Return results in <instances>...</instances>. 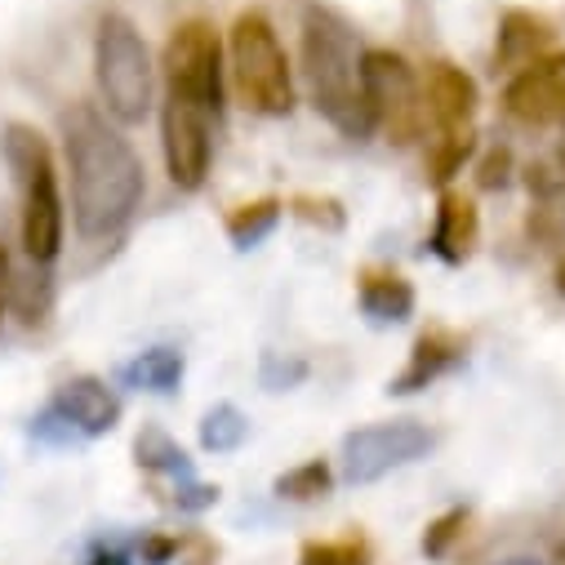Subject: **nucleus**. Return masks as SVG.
Listing matches in <instances>:
<instances>
[{"label":"nucleus","mask_w":565,"mask_h":565,"mask_svg":"<svg viewBox=\"0 0 565 565\" xmlns=\"http://www.w3.org/2000/svg\"><path fill=\"white\" fill-rule=\"evenodd\" d=\"M472 152H477V138H472V129H441L433 143H428V179L446 192L450 188V179L455 174H463V166L472 161Z\"/></svg>","instance_id":"obj_21"},{"label":"nucleus","mask_w":565,"mask_h":565,"mask_svg":"<svg viewBox=\"0 0 565 565\" xmlns=\"http://www.w3.org/2000/svg\"><path fill=\"white\" fill-rule=\"evenodd\" d=\"M308 379V361L303 356H295V352H263V361H258V383L267 387V392H290V387H299Z\"/></svg>","instance_id":"obj_26"},{"label":"nucleus","mask_w":565,"mask_h":565,"mask_svg":"<svg viewBox=\"0 0 565 565\" xmlns=\"http://www.w3.org/2000/svg\"><path fill=\"white\" fill-rule=\"evenodd\" d=\"M361 63H365V50L352 23L326 6H312L303 14V76L312 89V107L343 138H370L379 129L374 107L365 98Z\"/></svg>","instance_id":"obj_2"},{"label":"nucleus","mask_w":565,"mask_h":565,"mask_svg":"<svg viewBox=\"0 0 565 565\" xmlns=\"http://www.w3.org/2000/svg\"><path fill=\"white\" fill-rule=\"evenodd\" d=\"M188 374V361L179 348H148L138 352L125 370H120V383L138 387V392H157V396H174L179 383Z\"/></svg>","instance_id":"obj_17"},{"label":"nucleus","mask_w":565,"mask_h":565,"mask_svg":"<svg viewBox=\"0 0 565 565\" xmlns=\"http://www.w3.org/2000/svg\"><path fill=\"white\" fill-rule=\"evenodd\" d=\"M494 565H543V561H534V556H508V561H494Z\"/></svg>","instance_id":"obj_37"},{"label":"nucleus","mask_w":565,"mask_h":565,"mask_svg":"<svg viewBox=\"0 0 565 565\" xmlns=\"http://www.w3.org/2000/svg\"><path fill=\"white\" fill-rule=\"evenodd\" d=\"M556 565H565V543H561V552H556Z\"/></svg>","instance_id":"obj_38"},{"label":"nucleus","mask_w":565,"mask_h":565,"mask_svg":"<svg viewBox=\"0 0 565 565\" xmlns=\"http://www.w3.org/2000/svg\"><path fill=\"white\" fill-rule=\"evenodd\" d=\"M94 81H98V98H103L111 120H120V125L148 120L157 72H152L148 41H143V32L134 28V19H125V14H103L98 19V32H94Z\"/></svg>","instance_id":"obj_4"},{"label":"nucleus","mask_w":565,"mask_h":565,"mask_svg":"<svg viewBox=\"0 0 565 565\" xmlns=\"http://www.w3.org/2000/svg\"><path fill=\"white\" fill-rule=\"evenodd\" d=\"M295 218L321 227V232H343L348 227V210L334 201V196H312V192H299L290 205H286Z\"/></svg>","instance_id":"obj_28"},{"label":"nucleus","mask_w":565,"mask_h":565,"mask_svg":"<svg viewBox=\"0 0 565 565\" xmlns=\"http://www.w3.org/2000/svg\"><path fill=\"white\" fill-rule=\"evenodd\" d=\"M280 214H286V201H276V196L245 201V205H236V210L227 214V241H232L236 249H254V245H263V241L276 232Z\"/></svg>","instance_id":"obj_20"},{"label":"nucleus","mask_w":565,"mask_h":565,"mask_svg":"<svg viewBox=\"0 0 565 565\" xmlns=\"http://www.w3.org/2000/svg\"><path fill=\"white\" fill-rule=\"evenodd\" d=\"M468 521H472V512H468V508H450V512H441L428 530H423V556H433V561L450 556V547L463 539Z\"/></svg>","instance_id":"obj_27"},{"label":"nucleus","mask_w":565,"mask_h":565,"mask_svg":"<svg viewBox=\"0 0 565 565\" xmlns=\"http://www.w3.org/2000/svg\"><path fill=\"white\" fill-rule=\"evenodd\" d=\"M218 503V486H205V481H183L174 490V508L179 512H205Z\"/></svg>","instance_id":"obj_32"},{"label":"nucleus","mask_w":565,"mask_h":565,"mask_svg":"<svg viewBox=\"0 0 565 565\" xmlns=\"http://www.w3.org/2000/svg\"><path fill=\"white\" fill-rule=\"evenodd\" d=\"M0 152L6 166L19 183L23 196V254L32 263H54L63 249V227H67V210H63V192H58V170H54V152L45 143V134L14 120L0 134Z\"/></svg>","instance_id":"obj_3"},{"label":"nucleus","mask_w":565,"mask_h":565,"mask_svg":"<svg viewBox=\"0 0 565 565\" xmlns=\"http://www.w3.org/2000/svg\"><path fill=\"white\" fill-rule=\"evenodd\" d=\"M525 188L534 201H552V196H565V148L539 166L525 170Z\"/></svg>","instance_id":"obj_29"},{"label":"nucleus","mask_w":565,"mask_h":565,"mask_svg":"<svg viewBox=\"0 0 565 565\" xmlns=\"http://www.w3.org/2000/svg\"><path fill=\"white\" fill-rule=\"evenodd\" d=\"M50 405L72 423L76 437H107L120 423V396L94 374H76L67 383H58Z\"/></svg>","instance_id":"obj_12"},{"label":"nucleus","mask_w":565,"mask_h":565,"mask_svg":"<svg viewBox=\"0 0 565 565\" xmlns=\"http://www.w3.org/2000/svg\"><path fill=\"white\" fill-rule=\"evenodd\" d=\"M174 561H179V565H214V561H218V543H214L210 534H201V530H188V534H179Z\"/></svg>","instance_id":"obj_31"},{"label":"nucleus","mask_w":565,"mask_h":565,"mask_svg":"<svg viewBox=\"0 0 565 565\" xmlns=\"http://www.w3.org/2000/svg\"><path fill=\"white\" fill-rule=\"evenodd\" d=\"M477 241H481V214H477V205H472L468 196H459V192H441L428 249H433L441 263L459 267V263L472 258Z\"/></svg>","instance_id":"obj_15"},{"label":"nucleus","mask_w":565,"mask_h":565,"mask_svg":"<svg viewBox=\"0 0 565 565\" xmlns=\"http://www.w3.org/2000/svg\"><path fill=\"white\" fill-rule=\"evenodd\" d=\"M10 271H14V263H10L6 245H0V321H6V308H10Z\"/></svg>","instance_id":"obj_34"},{"label":"nucleus","mask_w":565,"mask_h":565,"mask_svg":"<svg viewBox=\"0 0 565 565\" xmlns=\"http://www.w3.org/2000/svg\"><path fill=\"white\" fill-rule=\"evenodd\" d=\"M299 565H374V547L365 534H339V539H308L299 547Z\"/></svg>","instance_id":"obj_23"},{"label":"nucleus","mask_w":565,"mask_h":565,"mask_svg":"<svg viewBox=\"0 0 565 565\" xmlns=\"http://www.w3.org/2000/svg\"><path fill=\"white\" fill-rule=\"evenodd\" d=\"M552 41H556V32L547 19H539L530 10H508L499 23V36H494V72H508V76L525 72L530 63L552 54Z\"/></svg>","instance_id":"obj_13"},{"label":"nucleus","mask_w":565,"mask_h":565,"mask_svg":"<svg viewBox=\"0 0 565 565\" xmlns=\"http://www.w3.org/2000/svg\"><path fill=\"white\" fill-rule=\"evenodd\" d=\"M556 295L565 299V258H556Z\"/></svg>","instance_id":"obj_36"},{"label":"nucleus","mask_w":565,"mask_h":565,"mask_svg":"<svg viewBox=\"0 0 565 565\" xmlns=\"http://www.w3.org/2000/svg\"><path fill=\"white\" fill-rule=\"evenodd\" d=\"M134 463L143 468V472H157V477H174L179 486H183V481H196V477H192V459L183 455V446H179L170 433L152 428V423L134 437Z\"/></svg>","instance_id":"obj_19"},{"label":"nucleus","mask_w":565,"mask_h":565,"mask_svg":"<svg viewBox=\"0 0 565 565\" xmlns=\"http://www.w3.org/2000/svg\"><path fill=\"white\" fill-rule=\"evenodd\" d=\"M437 446V437L418 418H387L370 423L343 437V481L348 486H374L396 468L418 463Z\"/></svg>","instance_id":"obj_7"},{"label":"nucleus","mask_w":565,"mask_h":565,"mask_svg":"<svg viewBox=\"0 0 565 565\" xmlns=\"http://www.w3.org/2000/svg\"><path fill=\"white\" fill-rule=\"evenodd\" d=\"M85 565H134V556H129L125 547H98Z\"/></svg>","instance_id":"obj_35"},{"label":"nucleus","mask_w":565,"mask_h":565,"mask_svg":"<svg viewBox=\"0 0 565 565\" xmlns=\"http://www.w3.org/2000/svg\"><path fill=\"white\" fill-rule=\"evenodd\" d=\"M179 552V534H143L138 539V561L143 565H170Z\"/></svg>","instance_id":"obj_33"},{"label":"nucleus","mask_w":565,"mask_h":565,"mask_svg":"<svg viewBox=\"0 0 565 565\" xmlns=\"http://www.w3.org/2000/svg\"><path fill=\"white\" fill-rule=\"evenodd\" d=\"M214 111L192 103V98H179V94H166V107H161V148H166V170H170V183L179 192H196L205 188V174H210V157H214Z\"/></svg>","instance_id":"obj_9"},{"label":"nucleus","mask_w":565,"mask_h":565,"mask_svg":"<svg viewBox=\"0 0 565 565\" xmlns=\"http://www.w3.org/2000/svg\"><path fill=\"white\" fill-rule=\"evenodd\" d=\"M477 183H481V192H503L512 183V152L508 148H490L481 157V166H477Z\"/></svg>","instance_id":"obj_30"},{"label":"nucleus","mask_w":565,"mask_h":565,"mask_svg":"<svg viewBox=\"0 0 565 565\" xmlns=\"http://www.w3.org/2000/svg\"><path fill=\"white\" fill-rule=\"evenodd\" d=\"M459 361H463V339L450 334V330H428V334H423V339L409 348V361H405V370L387 383V392H392V396H414V392H423L428 383H437L441 374H450Z\"/></svg>","instance_id":"obj_14"},{"label":"nucleus","mask_w":565,"mask_h":565,"mask_svg":"<svg viewBox=\"0 0 565 565\" xmlns=\"http://www.w3.org/2000/svg\"><path fill=\"white\" fill-rule=\"evenodd\" d=\"M245 437H249V418H245L232 401L205 409V418H201V450H210V455H232V450L245 446Z\"/></svg>","instance_id":"obj_22"},{"label":"nucleus","mask_w":565,"mask_h":565,"mask_svg":"<svg viewBox=\"0 0 565 565\" xmlns=\"http://www.w3.org/2000/svg\"><path fill=\"white\" fill-rule=\"evenodd\" d=\"M356 303L374 326H401L414 317V286L401 271L387 267H370L361 271V286H356Z\"/></svg>","instance_id":"obj_16"},{"label":"nucleus","mask_w":565,"mask_h":565,"mask_svg":"<svg viewBox=\"0 0 565 565\" xmlns=\"http://www.w3.org/2000/svg\"><path fill=\"white\" fill-rule=\"evenodd\" d=\"M166 94L192 98L201 107H210L214 116L223 111V41L214 32V23L205 19H188L174 28V36L166 41Z\"/></svg>","instance_id":"obj_8"},{"label":"nucleus","mask_w":565,"mask_h":565,"mask_svg":"<svg viewBox=\"0 0 565 565\" xmlns=\"http://www.w3.org/2000/svg\"><path fill=\"white\" fill-rule=\"evenodd\" d=\"M503 111L530 129H565V54H547L516 72L503 89Z\"/></svg>","instance_id":"obj_10"},{"label":"nucleus","mask_w":565,"mask_h":565,"mask_svg":"<svg viewBox=\"0 0 565 565\" xmlns=\"http://www.w3.org/2000/svg\"><path fill=\"white\" fill-rule=\"evenodd\" d=\"M10 308L19 312L23 326H41L54 308V276L45 263H23L10 271Z\"/></svg>","instance_id":"obj_18"},{"label":"nucleus","mask_w":565,"mask_h":565,"mask_svg":"<svg viewBox=\"0 0 565 565\" xmlns=\"http://www.w3.org/2000/svg\"><path fill=\"white\" fill-rule=\"evenodd\" d=\"M361 72L379 129L396 148H414L428 134V103H423V81L414 76V67L392 50H365Z\"/></svg>","instance_id":"obj_6"},{"label":"nucleus","mask_w":565,"mask_h":565,"mask_svg":"<svg viewBox=\"0 0 565 565\" xmlns=\"http://www.w3.org/2000/svg\"><path fill=\"white\" fill-rule=\"evenodd\" d=\"M525 236L543 249H552L556 258H565V196L552 201H534L530 218H525Z\"/></svg>","instance_id":"obj_25"},{"label":"nucleus","mask_w":565,"mask_h":565,"mask_svg":"<svg viewBox=\"0 0 565 565\" xmlns=\"http://www.w3.org/2000/svg\"><path fill=\"white\" fill-rule=\"evenodd\" d=\"M63 157L72 174V218L85 241L116 236L138 201H143V161L129 148V138L111 125L94 103H72L63 111Z\"/></svg>","instance_id":"obj_1"},{"label":"nucleus","mask_w":565,"mask_h":565,"mask_svg":"<svg viewBox=\"0 0 565 565\" xmlns=\"http://www.w3.org/2000/svg\"><path fill=\"white\" fill-rule=\"evenodd\" d=\"M330 486H334V472H330L326 459H308V463L276 477V494L290 499V503H317V499L330 494Z\"/></svg>","instance_id":"obj_24"},{"label":"nucleus","mask_w":565,"mask_h":565,"mask_svg":"<svg viewBox=\"0 0 565 565\" xmlns=\"http://www.w3.org/2000/svg\"><path fill=\"white\" fill-rule=\"evenodd\" d=\"M227 50H232L236 89H241L249 111H258V116H290L295 111L290 58H286V45H280V36L263 10H245L232 23Z\"/></svg>","instance_id":"obj_5"},{"label":"nucleus","mask_w":565,"mask_h":565,"mask_svg":"<svg viewBox=\"0 0 565 565\" xmlns=\"http://www.w3.org/2000/svg\"><path fill=\"white\" fill-rule=\"evenodd\" d=\"M423 103H428V120L437 129H468L472 116H477V103H481V89L477 81L450 63V58H433L423 67Z\"/></svg>","instance_id":"obj_11"}]
</instances>
